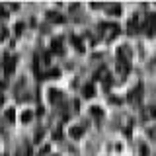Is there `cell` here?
<instances>
[{"label": "cell", "instance_id": "1", "mask_svg": "<svg viewBox=\"0 0 156 156\" xmlns=\"http://www.w3.org/2000/svg\"><path fill=\"white\" fill-rule=\"evenodd\" d=\"M139 94H143V86H136V90L129 94V100L131 101H136V100H139Z\"/></svg>", "mask_w": 156, "mask_h": 156}, {"label": "cell", "instance_id": "2", "mask_svg": "<svg viewBox=\"0 0 156 156\" xmlns=\"http://www.w3.org/2000/svg\"><path fill=\"white\" fill-rule=\"evenodd\" d=\"M14 65H16V57L6 58V72H14Z\"/></svg>", "mask_w": 156, "mask_h": 156}, {"label": "cell", "instance_id": "3", "mask_svg": "<svg viewBox=\"0 0 156 156\" xmlns=\"http://www.w3.org/2000/svg\"><path fill=\"white\" fill-rule=\"evenodd\" d=\"M94 86H92V84H88V86H84V96L86 98H92V96H94Z\"/></svg>", "mask_w": 156, "mask_h": 156}, {"label": "cell", "instance_id": "4", "mask_svg": "<svg viewBox=\"0 0 156 156\" xmlns=\"http://www.w3.org/2000/svg\"><path fill=\"white\" fill-rule=\"evenodd\" d=\"M61 39H57V41H53V51H57V53H62V49H61Z\"/></svg>", "mask_w": 156, "mask_h": 156}, {"label": "cell", "instance_id": "5", "mask_svg": "<svg viewBox=\"0 0 156 156\" xmlns=\"http://www.w3.org/2000/svg\"><path fill=\"white\" fill-rule=\"evenodd\" d=\"M82 133H84V129H82V127H74V129L70 131V135H72V136H80Z\"/></svg>", "mask_w": 156, "mask_h": 156}, {"label": "cell", "instance_id": "6", "mask_svg": "<svg viewBox=\"0 0 156 156\" xmlns=\"http://www.w3.org/2000/svg\"><path fill=\"white\" fill-rule=\"evenodd\" d=\"M156 113H154V107H148V109H146V113H144V117L146 119H148V117H154Z\"/></svg>", "mask_w": 156, "mask_h": 156}, {"label": "cell", "instance_id": "7", "mask_svg": "<svg viewBox=\"0 0 156 156\" xmlns=\"http://www.w3.org/2000/svg\"><path fill=\"white\" fill-rule=\"evenodd\" d=\"M92 115L100 117V115H101V109H100V107H92Z\"/></svg>", "mask_w": 156, "mask_h": 156}, {"label": "cell", "instance_id": "8", "mask_svg": "<svg viewBox=\"0 0 156 156\" xmlns=\"http://www.w3.org/2000/svg\"><path fill=\"white\" fill-rule=\"evenodd\" d=\"M29 119H31V113H29V111H27V113H23V115H22V121H29Z\"/></svg>", "mask_w": 156, "mask_h": 156}, {"label": "cell", "instance_id": "9", "mask_svg": "<svg viewBox=\"0 0 156 156\" xmlns=\"http://www.w3.org/2000/svg\"><path fill=\"white\" fill-rule=\"evenodd\" d=\"M6 117H8L10 121H12V119H14V109H8V113H6Z\"/></svg>", "mask_w": 156, "mask_h": 156}, {"label": "cell", "instance_id": "10", "mask_svg": "<svg viewBox=\"0 0 156 156\" xmlns=\"http://www.w3.org/2000/svg\"><path fill=\"white\" fill-rule=\"evenodd\" d=\"M150 136H152V139H156V129H150Z\"/></svg>", "mask_w": 156, "mask_h": 156}]
</instances>
